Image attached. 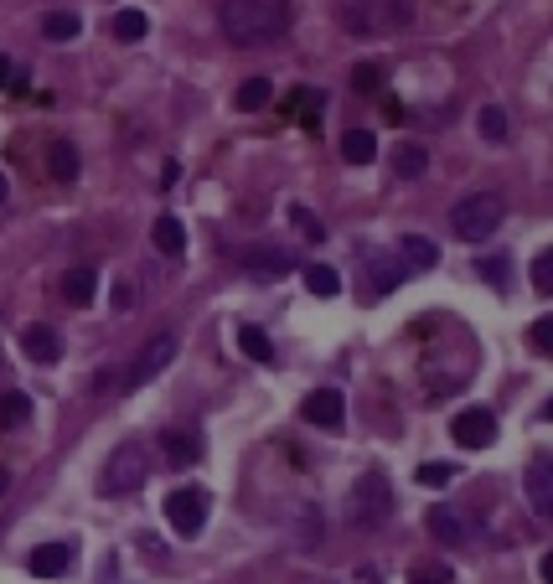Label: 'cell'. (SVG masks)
Listing matches in <instances>:
<instances>
[{
    "mask_svg": "<svg viewBox=\"0 0 553 584\" xmlns=\"http://www.w3.org/2000/svg\"><path fill=\"white\" fill-rule=\"evenodd\" d=\"M218 26L233 47H264L290 32V6L285 0H228Z\"/></svg>",
    "mask_w": 553,
    "mask_h": 584,
    "instance_id": "cell-1",
    "label": "cell"
},
{
    "mask_svg": "<svg viewBox=\"0 0 553 584\" xmlns=\"http://www.w3.org/2000/svg\"><path fill=\"white\" fill-rule=\"evenodd\" d=\"M502 218H507V202H502L497 192L460 197V202L450 207V228H455V238H466V243H486L491 233L502 228Z\"/></svg>",
    "mask_w": 553,
    "mask_h": 584,
    "instance_id": "cell-2",
    "label": "cell"
},
{
    "mask_svg": "<svg viewBox=\"0 0 553 584\" xmlns=\"http://www.w3.org/2000/svg\"><path fill=\"white\" fill-rule=\"evenodd\" d=\"M150 476V450L140 440H125L119 450H109L104 460V476H99V491L104 497H135Z\"/></svg>",
    "mask_w": 553,
    "mask_h": 584,
    "instance_id": "cell-3",
    "label": "cell"
},
{
    "mask_svg": "<svg viewBox=\"0 0 553 584\" xmlns=\"http://www.w3.org/2000/svg\"><path fill=\"white\" fill-rule=\"evenodd\" d=\"M409 0H352V6H342V21L352 37H388L398 32V26H409Z\"/></svg>",
    "mask_w": 553,
    "mask_h": 584,
    "instance_id": "cell-4",
    "label": "cell"
},
{
    "mask_svg": "<svg viewBox=\"0 0 553 584\" xmlns=\"http://www.w3.org/2000/svg\"><path fill=\"white\" fill-rule=\"evenodd\" d=\"M393 486L383 471H367L352 491H347V522H357V528H378V522L393 517Z\"/></svg>",
    "mask_w": 553,
    "mask_h": 584,
    "instance_id": "cell-5",
    "label": "cell"
},
{
    "mask_svg": "<svg viewBox=\"0 0 553 584\" xmlns=\"http://www.w3.org/2000/svg\"><path fill=\"white\" fill-rule=\"evenodd\" d=\"M207 486H176L171 497H166V522H171V533L181 538H197L207 528Z\"/></svg>",
    "mask_w": 553,
    "mask_h": 584,
    "instance_id": "cell-6",
    "label": "cell"
},
{
    "mask_svg": "<svg viewBox=\"0 0 553 584\" xmlns=\"http://www.w3.org/2000/svg\"><path fill=\"white\" fill-rule=\"evenodd\" d=\"M171 362H176V336H171V331L150 336V342H145V352L135 357V367H130V373H125V388L135 393V388H145V383H156V378L166 373Z\"/></svg>",
    "mask_w": 553,
    "mask_h": 584,
    "instance_id": "cell-7",
    "label": "cell"
},
{
    "mask_svg": "<svg viewBox=\"0 0 553 584\" xmlns=\"http://www.w3.org/2000/svg\"><path fill=\"white\" fill-rule=\"evenodd\" d=\"M450 440L460 450H486L491 440H497V414L491 409H460L450 419Z\"/></svg>",
    "mask_w": 553,
    "mask_h": 584,
    "instance_id": "cell-8",
    "label": "cell"
},
{
    "mask_svg": "<svg viewBox=\"0 0 553 584\" xmlns=\"http://www.w3.org/2000/svg\"><path fill=\"white\" fill-rule=\"evenodd\" d=\"M300 414H305V424H316V429H342V419H347V398L336 393V388H316V393L300 404Z\"/></svg>",
    "mask_w": 553,
    "mask_h": 584,
    "instance_id": "cell-9",
    "label": "cell"
},
{
    "mask_svg": "<svg viewBox=\"0 0 553 584\" xmlns=\"http://www.w3.org/2000/svg\"><path fill=\"white\" fill-rule=\"evenodd\" d=\"M424 528H429V533H435L440 543H450V548H460V543H466V538H471V522H466V517H460L455 507H445V502L424 512Z\"/></svg>",
    "mask_w": 553,
    "mask_h": 584,
    "instance_id": "cell-10",
    "label": "cell"
},
{
    "mask_svg": "<svg viewBox=\"0 0 553 584\" xmlns=\"http://www.w3.org/2000/svg\"><path fill=\"white\" fill-rule=\"evenodd\" d=\"M21 352L32 362H42V367H52L57 357H63V336H57L52 326H26L21 331Z\"/></svg>",
    "mask_w": 553,
    "mask_h": 584,
    "instance_id": "cell-11",
    "label": "cell"
},
{
    "mask_svg": "<svg viewBox=\"0 0 553 584\" xmlns=\"http://www.w3.org/2000/svg\"><path fill=\"white\" fill-rule=\"evenodd\" d=\"M398 259H404L409 274H424V269L440 264V249H435L424 233H404V238H398Z\"/></svg>",
    "mask_w": 553,
    "mask_h": 584,
    "instance_id": "cell-12",
    "label": "cell"
},
{
    "mask_svg": "<svg viewBox=\"0 0 553 584\" xmlns=\"http://www.w3.org/2000/svg\"><path fill=\"white\" fill-rule=\"evenodd\" d=\"M68 564H73V548L68 543H37L32 559H26V569H32L37 579H57Z\"/></svg>",
    "mask_w": 553,
    "mask_h": 584,
    "instance_id": "cell-13",
    "label": "cell"
},
{
    "mask_svg": "<svg viewBox=\"0 0 553 584\" xmlns=\"http://www.w3.org/2000/svg\"><path fill=\"white\" fill-rule=\"evenodd\" d=\"M528 502H533L538 517L553 512V466H548V455H538L528 466Z\"/></svg>",
    "mask_w": 553,
    "mask_h": 584,
    "instance_id": "cell-14",
    "label": "cell"
},
{
    "mask_svg": "<svg viewBox=\"0 0 553 584\" xmlns=\"http://www.w3.org/2000/svg\"><path fill=\"white\" fill-rule=\"evenodd\" d=\"M57 295H63L68 305H88V300H94V295H99V274L78 264V269H68V274H63V280H57Z\"/></svg>",
    "mask_w": 553,
    "mask_h": 584,
    "instance_id": "cell-15",
    "label": "cell"
},
{
    "mask_svg": "<svg viewBox=\"0 0 553 584\" xmlns=\"http://www.w3.org/2000/svg\"><path fill=\"white\" fill-rule=\"evenodd\" d=\"M243 269H254V274H290L295 259L285 249H269V243H254V249H243Z\"/></svg>",
    "mask_w": 553,
    "mask_h": 584,
    "instance_id": "cell-16",
    "label": "cell"
},
{
    "mask_svg": "<svg viewBox=\"0 0 553 584\" xmlns=\"http://www.w3.org/2000/svg\"><path fill=\"white\" fill-rule=\"evenodd\" d=\"M161 450H166V466H192V460H202V440L187 435V429H166Z\"/></svg>",
    "mask_w": 553,
    "mask_h": 584,
    "instance_id": "cell-17",
    "label": "cell"
},
{
    "mask_svg": "<svg viewBox=\"0 0 553 584\" xmlns=\"http://www.w3.org/2000/svg\"><path fill=\"white\" fill-rule=\"evenodd\" d=\"M109 32H114V42H145L150 37V16L145 11H135V6H125V11H114V21H109Z\"/></svg>",
    "mask_w": 553,
    "mask_h": 584,
    "instance_id": "cell-18",
    "label": "cell"
},
{
    "mask_svg": "<svg viewBox=\"0 0 553 584\" xmlns=\"http://www.w3.org/2000/svg\"><path fill=\"white\" fill-rule=\"evenodd\" d=\"M393 171L404 176V181H419L429 171V150L419 140H404V145H393Z\"/></svg>",
    "mask_w": 553,
    "mask_h": 584,
    "instance_id": "cell-19",
    "label": "cell"
},
{
    "mask_svg": "<svg viewBox=\"0 0 553 584\" xmlns=\"http://www.w3.org/2000/svg\"><path fill=\"white\" fill-rule=\"evenodd\" d=\"M150 238H156L161 259H176L181 249H187V228H181V218H171V212H166V218H156V233H150Z\"/></svg>",
    "mask_w": 553,
    "mask_h": 584,
    "instance_id": "cell-20",
    "label": "cell"
},
{
    "mask_svg": "<svg viewBox=\"0 0 553 584\" xmlns=\"http://www.w3.org/2000/svg\"><path fill=\"white\" fill-rule=\"evenodd\" d=\"M342 156H347V166H373V161H378L373 130H347V135H342Z\"/></svg>",
    "mask_w": 553,
    "mask_h": 584,
    "instance_id": "cell-21",
    "label": "cell"
},
{
    "mask_svg": "<svg viewBox=\"0 0 553 584\" xmlns=\"http://www.w3.org/2000/svg\"><path fill=\"white\" fill-rule=\"evenodd\" d=\"M78 32H83L78 11H47V16H42V37H47V42H73Z\"/></svg>",
    "mask_w": 553,
    "mask_h": 584,
    "instance_id": "cell-22",
    "label": "cell"
},
{
    "mask_svg": "<svg viewBox=\"0 0 553 584\" xmlns=\"http://www.w3.org/2000/svg\"><path fill=\"white\" fill-rule=\"evenodd\" d=\"M47 171H52L57 181H78V150H73L68 140H52V145H47Z\"/></svg>",
    "mask_w": 553,
    "mask_h": 584,
    "instance_id": "cell-23",
    "label": "cell"
},
{
    "mask_svg": "<svg viewBox=\"0 0 553 584\" xmlns=\"http://www.w3.org/2000/svg\"><path fill=\"white\" fill-rule=\"evenodd\" d=\"M367 264H373V285L388 295V290H398V285H404L409 280V269H404V259H383V254H373V259H367Z\"/></svg>",
    "mask_w": 553,
    "mask_h": 584,
    "instance_id": "cell-24",
    "label": "cell"
},
{
    "mask_svg": "<svg viewBox=\"0 0 553 584\" xmlns=\"http://www.w3.org/2000/svg\"><path fill=\"white\" fill-rule=\"evenodd\" d=\"M238 352L249 357V362H264V367L274 362V342H269L259 326H238Z\"/></svg>",
    "mask_w": 553,
    "mask_h": 584,
    "instance_id": "cell-25",
    "label": "cell"
},
{
    "mask_svg": "<svg viewBox=\"0 0 553 584\" xmlns=\"http://www.w3.org/2000/svg\"><path fill=\"white\" fill-rule=\"evenodd\" d=\"M32 419V398L26 393H0V429H21Z\"/></svg>",
    "mask_w": 553,
    "mask_h": 584,
    "instance_id": "cell-26",
    "label": "cell"
},
{
    "mask_svg": "<svg viewBox=\"0 0 553 584\" xmlns=\"http://www.w3.org/2000/svg\"><path fill=\"white\" fill-rule=\"evenodd\" d=\"M305 290L321 295V300H331L336 290H342V274H336L331 264H311V269H305Z\"/></svg>",
    "mask_w": 553,
    "mask_h": 584,
    "instance_id": "cell-27",
    "label": "cell"
},
{
    "mask_svg": "<svg viewBox=\"0 0 553 584\" xmlns=\"http://www.w3.org/2000/svg\"><path fill=\"white\" fill-rule=\"evenodd\" d=\"M269 94H274V83H269V78H249V83L238 88V109H243V114H254V109L269 104Z\"/></svg>",
    "mask_w": 553,
    "mask_h": 584,
    "instance_id": "cell-28",
    "label": "cell"
},
{
    "mask_svg": "<svg viewBox=\"0 0 553 584\" xmlns=\"http://www.w3.org/2000/svg\"><path fill=\"white\" fill-rule=\"evenodd\" d=\"M476 119H481V135H486L491 145H502V140L512 135V125H507V114H502L497 104H486V109H481Z\"/></svg>",
    "mask_w": 553,
    "mask_h": 584,
    "instance_id": "cell-29",
    "label": "cell"
},
{
    "mask_svg": "<svg viewBox=\"0 0 553 584\" xmlns=\"http://www.w3.org/2000/svg\"><path fill=\"white\" fill-rule=\"evenodd\" d=\"M290 223H295L305 238H311V243H326V228H321V218H316V212H305L300 202H290Z\"/></svg>",
    "mask_w": 553,
    "mask_h": 584,
    "instance_id": "cell-30",
    "label": "cell"
},
{
    "mask_svg": "<svg viewBox=\"0 0 553 584\" xmlns=\"http://www.w3.org/2000/svg\"><path fill=\"white\" fill-rule=\"evenodd\" d=\"M414 481L419 486H445V481H455V466H445V460H424V466L414 471Z\"/></svg>",
    "mask_w": 553,
    "mask_h": 584,
    "instance_id": "cell-31",
    "label": "cell"
},
{
    "mask_svg": "<svg viewBox=\"0 0 553 584\" xmlns=\"http://www.w3.org/2000/svg\"><path fill=\"white\" fill-rule=\"evenodd\" d=\"M476 274H481V280H491L497 290H507V259H502V254H491V259H476Z\"/></svg>",
    "mask_w": 553,
    "mask_h": 584,
    "instance_id": "cell-32",
    "label": "cell"
},
{
    "mask_svg": "<svg viewBox=\"0 0 553 584\" xmlns=\"http://www.w3.org/2000/svg\"><path fill=\"white\" fill-rule=\"evenodd\" d=\"M533 290H538V295H548V290H553V254H548V249L533 259Z\"/></svg>",
    "mask_w": 553,
    "mask_h": 584,
    "instance_id": "cell-33",
    "label": "cell"
},
{
    "mask_svg": "<svg viewBox=\"0 0 553 584\" xmlns=\"http://www.w3.org/2000/svg\"><path fill=\"white\" fill-rule=\"evenodd\" d=\"M409 584H455V574H450L445 564H419V569L409 574Z\"/></svg>",
    "mask_w": 553,
    "mask_h": 584,
    "instance_id": "cell-34",
    "label": "cell"
},
{
    "mask_svg": "<svg viewBox=\"0 0 553 584\" xmlns=\"http://www.w3.org/2000/svg\"><path fill=\"white\" fill-rule=\"evenodd\" d=\"M528 342H533V352H553V321H548V316H543V321H533Z\"/></svg>",
    "mask_w": 553,
    "mask_h": 584,
    "instance_id": "cell-35",
    "label": "cell"
},
{
    "mask_svg": "<svg viewBox=\"0 0 553 584\" xmlns=\"http://www.w3.org/2000/svg\"><path fill=\"white\" fill-rule=\"evenodd\" d=\"M352 88H357V94H373V88H378V68L373 63H357L352 68Z\"/></svg>",
    "mask_w": 553,
    "mask_h": 584,
    "instance_id": "cell-36",
    "label": "cell"
},
{
    "mask_svg": "<svg viewBox=\"0 0 553 584\" xmlns=\"http://www.w3.org/2000/svg\"><path fill=\"white\" fill-rule=\"evenodd\" d=\"M11 78H16V63H11V57H6V52H0V88H6Z\"/></svg>",
    "mask_w": 553,
    "mask_h": 584,
    "instance_id": "cell-37",
    "label": "cell"
},
{
    "mask_svg": "<svg viewBox=\"0 0 553 584\" xmlns=\"http://www.w3.org/2000/svg\"><path fill=\"white\" fill-rule=\"evenodd\" d=\"M6 491H11V471H6V466H0V497H6Z\"/></svg>",
    "mask_w": 553,
    "mask_h": 584,
    "instance_id": "cell-38",
    "label": "cell"
},
{
    "mask_svg": "<svg viewBox=\"0 0 553 584\" xmlns=\"http://www.w3.org/2000/svg\"><path fill=\"white\" fill-rule=\"evenodd\" d=\"M0 202H11V181L6 176H0Z\"/></svg>",
    "mask_w": 553,
    "mask_h": 584,
    "instance_id": "cell-39",
    "label": "cell"
}]
</instances>
